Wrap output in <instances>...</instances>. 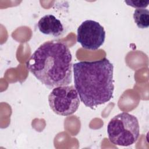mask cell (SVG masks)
<instances>
[{
    "instance_id": "cell-7",
    "label": "cell",
    "mask_w": 149,
    "mask_h": 149,
    "mask_svg": "<svg viewBox=\"0 0 149 149\" xmlns=\"http://www.w3.org/2000/svg\"><path fill=\"white\" fill-rule=\"evenodd\" d=\"M133 19L139 28L146 29L149 26V11L147 9L140 8L134 10Z\"/></svg>"
},
{
    "instance_id": "cell-8",
    "label": "cell",
    "mask_w": 149,
    "mask_h": 149,
    "mask_svg": "<svg viewBox=\"0 0 149 149\" xmlns=\"http://www.w3.org/2000/svg\"><path fill=\"white\" fill-rule=\"evenodd\" d=\"M125 2L129 6L135 8L136 9H140V8H146L149 3V1L148 0L147 1L128 0V1H125Z\"/></svg>"
},
{
    "instance_id": "cell-6",
    "label": "cell",
    "mask_w": 149,
    "mask_h": 149,
    "mask_svg": "<svg viewBox=\"0 0 149 149\" xmlns=\"http://www.w3.org/2000/svg\"><path fill=\"white\" fill-rule=\"evenodd\" d=\"M41 33L54 37L61 36L63 31V26L61 22L53 15H46L42 17L37 23Z\"/></svg>"
},
{
    "instance_id": "cell-4",
    "label": "cell",
    "mask_w": 149,
    "mask_h": 149,
    "mask_svg": "<svg viewBox=\"0 0 149 149\" xmlns=\"http://www.w3.org/2000/svg\"><path fill=\"white\" fill-rule=\"evenodd\" d=\"M48 103L54 113L69 116L77 110L80 101L75 87L68 85L53 88L48 96Z\"/></svg>"
},
{
    "instance_id": "cell-3",
    "label": "cell",
    "mask_w": 149,
    "mask_h": 149,
    "mask_svg": "<svg viewBox=\"0 0 149 149\" xmlns=\"http://www.w3.org/2000/svg\"><path fill=\"white\" fill-rule=\"evenodd\" d=\"M109 141L116 146L127 147L136 143L140 135L137 118L127 112H122L112 118L107 126Z\"/></svg>"
},
{
    "instance_id": "cell-5",
    "label": "cell",
    "mask_w": 149,
    "mask_h": 149,
    "mask_svg": "<svg viewBox=\"0 0 149 149\" xmlns=\"http://www.w3.org/2000/svg\"><path fill=\"white\" fill-rule=\"evenodd\" d=\"M105 38V31L104 27L94 20L84 21L77 30V42L87 49H98L104 44Z\"/></svg>"
},
{
    "instance_id": "cell-1",
    "label": "cell",
    "mask_w": 149,
    "mask_h": 149,
    "mask_svg": "<svg viewBox=\"0 0 149 149\" xmlns=\"http://www.w3.org/2000/svg\"><path fill=\"white\" fill-rule=\"evenodd\" d=\"M74 87L81 101L91 109L113 97V65L104 58L73 65Z\"/></svg>"
},
{
    "instance_id": "cell-2",
    "label": "cell",
    "mask_w": 149,
    "mask_h": 149,
    "mask_svg": "<svg viewBox=\"0 0 149 149\" xmlns=\"http://www.w3.org/2000/svg\"><path fill=\"white\" fill-rule=\"evenodd\" d=\"M72 56L68 47L56 41L41 44L27 62L29 71L49 88L68 86L72 80Z\"/></svg>"
}]
</instances>
